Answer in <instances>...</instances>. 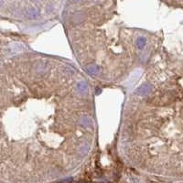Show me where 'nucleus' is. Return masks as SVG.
Wrapping results in <instances>:
<instances>
[{
	"mask_svg": "<svg viewBox=\"0 0 183 183\" xmlns=\"http://www.w3.org/2000/svg\"><path fill=\"white\" fill-rule=\"evenodd\" d=\"M1 1H2V0H0V2H1Z\"/></svg>",
	"mask_w": 183,
	"mask_h": 183,
	"instance_id": "1",
	"label": "nucleus"
}]
</instances>
